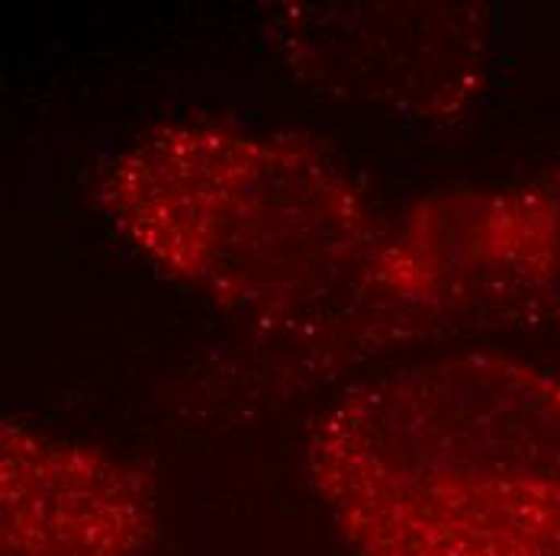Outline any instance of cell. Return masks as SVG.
<instances>
[{
    "label": "cell",
    "instance_id": "cell-3",
    "mask_svg": "<svg viewBox=\"0 0 560 556\" xmlns=\"http://www.w3.org/2000/svg\"><path fill=\"white\" fill-rule=\"evenodd\" d=\"M265 39L310 91L451 126L487 91L490 10L451 0H287L265 13Z\"/></svg>",
    "mask_w": 560,
    "mask_h": 556
},
{
    "label": "cell",
    "instance_id": "cell-4",
    "mask_svg": "<svg viewBox=\"0 0 560 556\" xmlns=\"http://www.w3.org/2000/svg\"><path fill=\"white\" fill-rule=\"evenodd\" d=\"M155 476L110 450L0 425V556H155Z\"/></svg>",
    "mask_w": 560,
    "mask_h": 556
},
{
    "label": "cell",
    "instance_id": "cell-2",
    "mask_svg": "<svg viewBox=\"0 0 560 556\" xmlns=\"http://www.w3.org/2000/svg\"><path fill=\"white\" fill-rule=\"evenodd\" d=\"M303 470L351 556H560V377L500 351L368 377Z\"/></svg>",
    "mask_w": 560,
    "mask_h": 556
},
{
    "label": "cell",
    "instance_id": "cell-1",
    "mask_svg": "<svg viewBox=\"0 0 560 556\" xmlns=\"http://www.w3.org/2000/svg\"><path fill=\"white\" fill-rule=\"evenodd\" d=\"M94 203L152 268L248 326L296 387L416 341L384 283L390 223L303 135L168 119L113 155Z\"/></svg>",
    "mask_w": 560,
    "mask_h": 556
},
{
    "label": "cell",
    "instance_id": "cell-5",
    "mask_svg": "<svg viewBox=\"0 0 560 556\" xmlns=\"http://www.w3.org/2000/svg\"><path fill=\"white\" fill-rule=\"evenodd\" d=\"M522 329L560 326V165L503 184Z\"/></svg>",
    "mask_w": 560,
    "mask_h": 556
}]
</instances>
